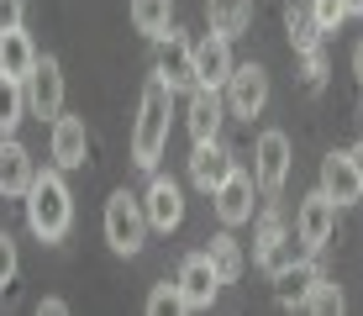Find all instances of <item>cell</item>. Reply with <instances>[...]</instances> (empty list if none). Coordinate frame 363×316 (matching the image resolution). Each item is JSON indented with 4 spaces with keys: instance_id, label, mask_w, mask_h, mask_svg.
I'll use <instances>...</instances> for the list:
<instances>
[{
    "instance_id": "obj_1",
    "label": "cell",
    "mask_w": 363,
    "mask_h": 316,
    "mask_svg": "<svg viewBox=\"0 0 363 316\" xmlns=\"http://www.w3.org/2000/svg\"><path fill=\"white\" fill-rule=\"evenodd\" d=\"M21 200H27V227H32L37 243H64L69 227H74V195L64 185V169L32 174V185H27Z\"/></svg>"
},
{
    "instance_id": "obj_2",
    "label": "cell",
    "mask_w": 363,
    "mask_h": 316,
    "mask_svg": "<svg viewBox=\"0 0 363 316\" xmlns=\"http://www.w3.org/2000/svg\"><path fill=\"white\" fill-rule=\"evenodd\" d=\"M169 106H174V90L153 74V85L137 100V126H132V163L137 169H158V153L169 143Z\"/></svg>"
},
{
    "instance_id": "obj_3",
    "label": "cell",
    "mask_w": 363,
    "mask_h": 316,
    "mask_svg": "<svg viewBox=\"0 0 363 316\" xmlns=\"http://www.w3.org/2000/svg\"><path fill=\"white\" fill-rule=\"evenodd\" d=\"M106 243H111V253H121V258L143 253V243H147V217H143V200H137L132 190H116V195L106 200Z\"/></svg>"
},
{
    "instance_id": "obj_4",
    "label": "cell",
    "mask_w": 363,
    "mask_h": 316,
    "mask_svg": "<svg viewBox=\"0 0 363 316\" xmlns=\"http://www.w3.org/2000/svg\"><path fill=\"white\" fill-rule=\"evenodd\" d=\"M221 100H227V111L242 116V121L264 116V106H269V69L264 63H232L227 85H221Z\"/></svg>"
},
{
    "instance_id": "obj_5",
    "label": "cell",
    "mask_w": 363,
    "mask_h": 316,
    "mask_svg": "<svg viewBox=\"0 0 363 316\" xmlns=\"http://www.w3.org/2000/svg\"><path fill=\"white\" fill-rule=\"evenodd\" d=\"M153 43H158V80H164L174 95L195 90V43H184V37L174 32V21L153 37Z\"/></svg>"
},
{
    "instance_id": "obj_6",
    "label": "cell",
    "mask_w": 363,
    "mask_h": 316,
    "mask_svg": "<svg viewBox=\"0 0 363 316\" xmlns=\"http://www.w3.org/2000/svg\"><path fill=\"white\" fill-rule=\"evenodd\" d=\"M332 227H337V200L327 195V190H316V195L300 200V211H295V243L306 253L327 248L332 243Z\"/></svg>"
},
{
    "instance_id": "obj_7",
    "label": "cell",
    "mask_w": 363,
    "mask_h": 316,
    "mask_svg": "<svg viewBox=\"0 0 363 316\" xmlns=\"http://www.w3.org/2000/svg\"><path fill=\"white\" fill-rule=\"evenodd\" d=\"M284 180H290V137L284 132H264L253 148V185L264 195H279Z\"/></svg>"
},
{
    "instance_id": "obj_8",
    "label": "cell",
    "mask_w": 363,
    "mask_h": 316,
    "mask_svg": "<svg viewBox=\"0 0 363 316\" xmlns=\"http://www.w3.org/2000/svg\"><path fill=\"white\" fill-rule=\"evenodd\" d=\"M27 111L43 121H53L58 111H64V69H58V58H37V69L27 74Z\"/></svg>"
},
{
    "instance_id": "obj_9",
    "label": "cell",
    "mask_w": 363,
    "mask_h": 316,
    "mask_svg": "<svg viewBox=\"0 0 363 316\" xmlns=\"http://www.w3.org/2000/svg\"><path fill=\"white\" fill-rule=\"evenodd\" d=\"M295 258V243H290V232H284V217L279 211H264V217H258V243H253V263L264 274H279L284 263Z\"/></svg>"
},
{
    "instance_id": "obj_10",
    "label": "cell",
    "mask_w": 363,
    "mask_h": 316,
    "mask_svg": "<svg viewBox=\"0 0 363 316\" xmlns=\"http://www.w3.org/2000/svg\"><path fill=\"white\" fill-rule=\"evenodd\" d=\"M174 285H179V295H184V311H206L211 300H216V290H221V274L211 269L206 253H190V258L179 263V274H174Z\"/></svg>"
},
{
    "instance_id": "obj_11",
    "label": "cell",
    "mask_w": 363,
    "mask_h": 316,
    "mask_svg": "<svg viewBox=\"0 0 363 316\" xmlns=\"http://www.w3.org/2000/svg\"><path fill=\"white\" fill-rule=\"evenodd\" d=\"M143 217H147V232H174L184 222V195L169 174H153V185L143 195Z\"/></svg>"
},
{
    "instance_id": "obj_12",
    "label": "cell",
    "mask_w": 363,
    "mask_h": 316,
    "mask_svg": "<svg viewBox=\"0 0 363 316\" xmlns=\"http://www.w3.org/2000/svg\"><path fill=\"white\" fill-rule=\"evenodd\" d=\"M48 153H53V169H84V153H90V132H84V116H53V137H48Z\"/></svg>"
},
{
    "instance_id": "obj_13",
    "label": "cell",
    "mask_w": 363,
    "mask_h": 316,
    "mask_svg": "<svg viewBox=\"0 0 363 316\" xmlns=\"http://www.w3.org/2000/svg\"><path fill=\"white\" fill-rule=\"evenodd\" d=\"M211 200H216V217H221V227H242V222H253V174L232 169L227 180L211 190Z\"/></svg>"
},
{
    "instance_id": "obj_14",
    "label": "cell",
    "mask_w": 363,
    "mask_h": 316,
    "mask_svg": "<svg viewBox=\"0 0 363 316\" xmlns=\"http://www.w3.org/2000/svg\"><path fill=\"white\" fill-rule=\"evenodd\" d=\"M232 74V37L221 32H206L195 43V85H206V90H221Z\"/></svg>"
},
{
    "instance_id": "obj_15",
    "label": "cell",
    "mask_w": 363,
    "mask_h": 316,
    "mask_svg": "<svg viewBox=\"0 0 363 316\" xmlns=\"http://www.w3.org/2000/svg\"><path fill=\"white\" fill-rule=\"evenodd\" d=\"M237 169L232 163V153L227 148H221V137H206V143H195V153H190V180H195V190H216L221 180H227V174Z\"/></svg>"
},
{
    "instance_id": "obj_16",
    "label": "cell",
    "mask_w": 363,
    "mask_h": 316,
    "mask_svg": "<svg viewBox=\"0 0 363 316\" xmlns=\"http://www.w3.org/2000/svg\"><path fill=\"white\" fill-rule=\"evenodd\" d=\"M321 280V269L311 258H290L279 274H274V285H279V306H290V311H306V300H311V290H316Z\"/></svg>"
},
{
    "instance_id": "obj_17",
    "label": "cell",
    "mask_w": 363,
    "mask_h": 316,
    "mask_svg": "<svg viewBox=\"0 0 363 316\" xmlns=\"http://www.w3.org/2000/svg\"><path fill=\"white\" fill-rule=\"evenodd\" d=\"M221 121H227V100H221V90L195 85V90H190V137L206 143V137L221 132Z\"/></svg>"
},
{
    "instance_id": "obj_18",
    "label": "cell",
    "mask_w": 363,
    "mask_h": 316,
    "mask_svg": "<svg viewBox=\"0 0 363 316\" xmlns=\"http://www.w3.org/2000/svg\"><path fill=\"white\" fill-rule=\"evenodd\" d=\"M32 153L16 143V137H0V195H27L32 185Z\"/></svg>"
},
{
    "instance_id": "obj_19",
    "label": "cell",
    "mask_w": 363,
    "mask_h": 316,
    "mask_svg": "<svg viewBox=\"0 0 363 316\" xmlns=\"http://www.w3.org/2000/svg\"><path fill=\"white\" fill-rule=\"evenodd\" d=\"M321 190H327L337 206H353V200L363 195L358 169H353V158H347V153H327V158H321Z\"/></svg>"
},
{
    "instance_id": "obj_20",
    "label": "cell",
    "mask_w": 363,
    "mask_h": 316,
    "mask_svg": "<svg viewBox=\"0 0 363 316\" xmlns=\"http://www.w3.org/2000/svg\"><path fill=\"white\" fill-rule=\"evenodd\" d=\"M32 69H37V48H32V37L21 32V27L0 32V74H11V80L27 85V74H32Z\"/></svg>"
},
{
    "instance_id": "obj_21",
    "label": "cell",
    "mask_w": 363,
    "mask_h": 316,
    "mask_svg": "<svg viewBox=\"0 0 363 316\" xmlns=\"http://www.w3.org/2000/svg\"><path fill=\"white\" fill-rule=\"evenodd\" d=\"M206 21L221 37H242L253 27V0H206Z\"/></svg>"
},
{
    "instance_id": "obj_22",
    "label": "cell",
    "mask_w": 363,
    "mask_h": 316,
    "mask_svg": "<svg viewBox=\"0 0 363 316\" xmlns=\"http://www.w3.org/2000/svg\"><path fill=\"white\" fill-rule=\"evenodd\" d=\"M206 258H211V269L221 274V285H237V280H242V269H247V253H242V243H237L232 232H216V237H211Z\"/></svg>"
},
{
    "instance_id": "obj_23",
    "label": "cell",
    "mask_w": 363,
    "mask_h": 316,
    "mask_svg": "<svg viewBox=\"0 0 363 316\" xmlns=\"http://www.w3.org/2000/svg\"><path fill=\"white\" fill-rule=\"evenodd\" d=\"M284 32H290L295 53L321 48V27H316V16H311V0H290V6H284Z\"/></svg>"
},
{
    "instance_id": "obj_24",
    "label": "cell",
    "mask_w": 363,
    "mask_h": 316,
    "mask_svg": "<svg viewBox=\"0 0 363 316\" xmlns=\"http://www.w3.org/2000/svg\"><path fill=\"white\" fill-rule=\"evenodd\" d=\"M21 116H27V90H21V80L0 74V137H16Z\"/></svg>"
},
{
    "instance_id": "obj_25",
    "label": "cell",
    "mask_w": 363,
    "mask_h": 316,
    "mask_svg": "<svg viewBox=\"0 0 363 316\" xmlns=\"http://www.w3.org/2000/svg\"><path fill=\"white\" fill-rule=\"evenodd\" d=\"M174 21V0H132V27L143 37H158Z\"/></svg>"
},
{
    "instance_id": "obj_26",
    "label": "cell",
    "mask_w": 363,
    "mask_h": 316,
    "mask_svg": "<svg viewBox=\"0 0 363 316\" xmlns=\"http://www.w3.org/2000/svg\"><path fill=\"white\" fill-rule=\"evenodd\" d=\"M347 300H342V290H337L332 280H316V290H311V300H306V311H327V316H337Z\"/></svg>"
},
{
    "instance_id": "obj_27",
    "label": "cell",
    "mask_w": 363,
    "mask_h": 316,
    "mask_svg": "<svg viewBox=\"0 0 363 316\" xmlns=\"http://www.w3.org/2000/svg\"><path fill=\"white\" fill-rule=\"evenodd\" d=\"M311 16H316L321 32H337L347 21V6H342V0H311Z\"/></svg>"
},
{
    "instance_id": "obj_28",
    "label": "cell",
    "mask_w": 363,
    "mask_h": 316,
    "mask_svg": "<svg viewBox=\"0 0 363 316\" xmlns=\"http://www.w3.org/2000/svg\"><path fill=\"white\" fill-rule=\"evenodd\" d=\"M147 311H153V316H174V311H184L179 285H158L153 295H147Z\"/></svg>"
},
{
    "instance_id": "obj_29",
    "label": "cell",
    "mask_w": 363,
    "mask_h": 316,
    "mask_svg": "<svg viewBox=\"0 0 363 316\" xmlns=\"http://www.w3.org/2000/svg\"><path fill=\"white\" fill-rule=\"evenodd\" d=\"M16 274H21V253H16V243H11V232H0V290L16 280Z\"/></svg>"
},
{
    "instance_id": "obj_30",
    "label": "cell",
    "mask_w": 363,
    "mask_h": 316,
    "mask_svg": "<svg viewBox=\"0 0 363 316\" xmlns=\"http://www.w3.org/2000/svg\"><path fill=\"white\" fill-rule=\"evenodd\" d=\"M306 90H321V85H327V53H321V48H306Z\"/></svg>"
},
{
    "instance_id": "obj_31",
    "label": "cell",
    "mask_w": 363,
    "mask_h": 316,
    "mask_svg": "<svg viewBox=\"0 0 363 316\" xmlns=\"http://www.w3.org/2000/svg\"><path fill=\"white\" fill-rule=\"evenodd\" d=\"M21 16H27V6H21V0H0V32L21 27Z\"/></svg>"
},
{
    "instance_id": "obj_32",
    "label": "cell",
    "mask_w": 363,
    "mask_h": 316,
    "mask_svg": "<svg viewBox=\"0 0 363 316\" xmlns=\"http://www.w3.org/2000/svg\"><path fill=\"white\" fill-rule=\"evenodd\" d=\"M37 311H43V316H64L69 306H64V300H58V295H43V300H37Z\"/></svg>"
},
{
    "instance_id": "obj_33",
    "label": "cell",
    "mask_w": 363,
    "mask_h": 316,
    "mask_svg": "<svg viewBox=\"0 0 363 316\" xmlns=\"http://www.w3.org/2000/svg\"><path fill=\"white\" fill-rule=\"evenodd\" d=\"M347 158H353V169H358V185H363V143H358V148H353Z\"/></svg>"
},
{
    "instance_id": "obj_34",
    "label": "cell",
    "mask_w": 363,
    "mask_h": 316,
    "mask_svg": "<svg viewBox=\"0 0 363 316\" xmlns=\"http://www.w3.org/2000/svg\"><path fill=\"white\" fill-rule=\"evenodd\" d=\"M353 74H358V85H363V43L353 48Z\"/></svg>"
},
{
    "instance_id": "obj_35",
    "label": "cell",
    "mask_w": 363,
    "mask_h": 316,
    "mask_svg": "<svg viewBox=\"0 0 363 316\" xmlns=\"http://www.w3.org/2000/svg\"><path fill=\"white\" fill-rule=\"evenodd\" d=\"M347 6V16H363V0H342Z\"/></svg>"
},
{
    "instance_id": "obj_36",
    "label": "cell",
    "mask_w": 363,
    "mask_h": 316,
    "mask_svg": "<svg viewBox=\"0 0 363 316\" xmlns=\"http://www.w3.org/2000/svg\"><path fill=\"white\" fill-rule=\"evenodd\" d=\"M358 121H363V106H358Z\"/></svg>"
}]
</instances>
